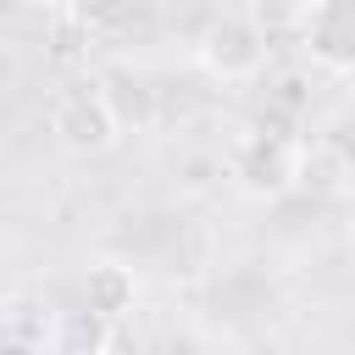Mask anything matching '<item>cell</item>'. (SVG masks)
<instances>
[{"label":"cell","mask_w":355,"mask_h":355,"mask_svg":"<svg viewBox=\"0 0 355 355\" xmlns=\"http://www.w3.org/2000/svg\"><path fill=\"white\" fill-rule=\"evenodd\" d=\"M227 172H233V183H239L250 200H283V194L300 183L305 155H300L294 139H272V133H261V128L250 122V128L233 139V150H227Z\"/></svg>","instance_id":"obj_1"},{"label":"cell","mask_w":355,"mask_h":355,"mask_svg":"<svg viewBox=\"0 0 355 355\" xmlns=\"http://www.w3.org/2000/svg\"><path fill=\"white\" fill-rule=\"evenodd\" d=\"M194 61H200L211 78H222V83H250V78H261V67H266V28H261L250 11H222V17H211V22L200 28Z\"/></svg>","instance_id":"obj_2"},{"label":"cell","mask_w":355,"mask_h":355,"mask_svg":"<svg viewBox=\"0 0 355 355\" xmlns=\"http://www.w3.org/2000/svg\"><path fill=\"white\" fill-rule=\"evenodd\" d=\"M50 133H55L67 150H78V155H100V150L116 144L122 116H116L111 94H105L94 78H78V83L55 89V100H50Z\"/></svg>","instance_id":"obj_3"},{"label":"cell","mask_w":355,"mask_h":355,"mask_svg":"<svg viewBox=\"0 0 355 355\" xmlns=\"http://www.w3.org/2000/svg\"><path fill=\"white\" fill-rule=\"evenodd\" d=\"M294 44L327 67V72H355V0H311L288 11Z\"/></svg>","instance_id":"obj_4"},{"label":"cell","mask_w":355,"mask_h":355,"mask_svg":"<svg viewBox=\"0 0 355 355\" xmlns=\"http://www.w3.org/2000/svg\"><path fill=\"white\" fill-rule=\"evenodd\" d=\"M133 300H139L133 266H122V261H89L83 266V305L89 311H100L105 322H116V316L133 311Z\"/></svg>","instance_id":"obj_5"},{"label":"cell","mask_w":355,"mask_h":355,"mask_svg":"<svg viewBox=\"0 0 355 355\" xmlns=\"http://www.w3.org/2000/svg\"><path fill=\"white\" fill-rule=\"evenodd\" d=\"M111 349V322L89 305H67L55 311L50 327V355H105Z\"/></svg>","instance_id":"obj_6"}]
</instances>
